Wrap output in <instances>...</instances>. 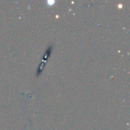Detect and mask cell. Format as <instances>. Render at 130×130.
Here are the masks:
<instances>
[{
	"label": "cell",
	"mask_w": 130,
	"mask_h": 130,
	"mask_svg": "<svg viewBox=\"0 0 130 130\" xmlns=\"http://www.w3.org/2000/svg\"><path fill=\"white\" fill-rule=\"evenodd\" d=\"M51 49H52V45H50V46H49V48H47V49H46V51H45V54H44V56H43V62H42L41 64H40L39 67H38V71H37V75H39V73H41V72H42V71H43L44 65L45 66V62H46L47 59H48L49 56H50L51 51H52Z\"/></svg>",
	"instance_id": "obj_1"
}]
</instances>
